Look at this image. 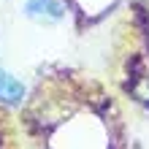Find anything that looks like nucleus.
<instances>
[{
    "instance_id": "nucleus-1",
    "label": "nucleus",
    "mask_w": 149,
    "mask_h": 149,
    "mask_svg": "<svg viewBox=\"0 0 149 149\" xmlns=\"http://www.w3.org/2000/svg\"><path fill=\"white\" fill-rule=\"evenodd\" d=\"M24 11H27L30 16H36V19L54 22V19L63 16V3H60V0H27Z\"/></svg>"
},
{
    "instance_id": "nucleus-2",
    "label": "nucleus",
    "mask_w": 149,
    "mask_h": 149,
    "mask_svg": "<svg viewBox=\"0 0 149 149\" xmlns=\"http://www.w3.org/2000/svg\"><path fill=\"white\" fill-rule=\"evenodd\" d=\"M24 98V84L19 79H14L11 73L0 71V100L3 103H19Z\"/></svg>"
}]
</instances>
